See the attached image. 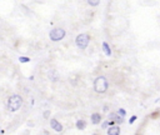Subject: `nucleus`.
<instances>
[{"mask_svg": "<svg viewBox=\"0 0 160 135\" xmlns=\"http://www.w3.org/2000/svg\"><path fill=\"white\" fill-rule=\"evenodd\" d=\"M65 34L66 32H65V30L62 28H55V29H52L50 31L49 36H50L51 41H60V40H62L65 38Z\"/></svg>", "mask_w": 160, "mask_h": 135, "instance_id": "20e7f679", "label": "nucleus"}, {"mask_svg": "<svg viewBox=\"0 0 160 135\" xmlns=\"http://www.w3.org/2000/svg\"><path fill=\"white\" fill-rule=\"evenodd\" d=\"M89 42H90V36H89L88 34H79V35L76 36V39H75L76 46H78L79 49H82V50L88 48Z\"/></svg>", "mask_w": 160, "mask_h": 135, "instance_id": "7ed1b4c3", "label": "nucleus"}, {"mask_svg": "<svg viewBox=\"0 0 160 135\" xmlns=\"http://www.w3.org/2000/svg\"><path fill=\"white\" fill-rule=\"evenodd\" d=\"M120 134V128L116 126V124L111 125L109 129H108V135H119Z\"/></svg>", "mask_w": 160, "mask_h": 135, "instance_id": "0eeeda50", "label": "nucleus"}, {"mask_svg": "<svg viewBox=\"0 0 160 135\" xmlns=\"http://www.w3.org/2000/svg\"><path fill=\"white\" fill-rule=\"evenodd\" d=\"M50 126L55 130V131H58V132H61L62 130H64V128H62V125H61V122H59L56 119H51L50 120Z\"/></svg>", "mask_w": 160, "mask_h": 135, "instance_id": "423d86ee", "label": "nucleus"}, {"mask_svg": "<svg viewBox=\"0 0 160 135\" xmlns=\"http://www.w3.org/2000/svg\"><path fill=\"white\" fill-rule=\"evenodd\" d=\"M108 119L112 120L115 124H121V122H124V116H122V115H120L118 111H116V112H110Z\"/></svg>", "mask_w": 160, "mask_h": 135, "instance_id": "39448f33", "label": "nucleus"}, {"mask_svg": "<svg viewBox=\"0 0 160 135\" xmlns=\"http://www.w3.org/2000/svg\"><path fill=\"white\" fill-rule=\"evenodd\" d=\"M22 106V98L20 95H11L9 99H8V102H6V108L9 111L11 112H15L18 111L20 108Z\"/></svg>", "mask_w": 160, "mask_h": 135, "instance_id": "f257e3e1", "label": "nucleus"}, {"mask_svg": "<svg viewBox=\"0 0 160 135\" xmlns=\"http://www.w3.org/2000/svg\"><path fill=\"white\" fill-rule=\"evenodd\" d=\"M101 115L99 114V112H94L92 115H91V122L94 124V125H96V124H99L100 121H101Z\"/></svg>", "mask_w": 160, "mask_h": 135, "instance_id": "6e6552de", "label": "nucleus"}, {"mask_svg": "<svg viewBox=\"0 0 160 135\" xmlns=\"http://www.w3.org/2000/svg\"><path fill=\"white\" fill-rule=\"evenodd\" d=\"M99 2H100V0H88V4L90 6H98Z\"/></svg>", "mask_w": 160, "mask_h": 135, "instance_id": "9b49d317", "label": "nucleus"}, {"mask_svg": "<svg viewBox=\"0 0 160 135\" xmlns=\"http://www.w3.org/2000/svg\"><path fill=\"white\" fill-rule=\"evenodd\" d=\"M102 51H104V54L106 55V56H111V49H110V46H109V44L106 42V41H104L102 42Z\"/></svg>", "mask_w": 160, "mask_h": 135, "instance_id": "1a4fd4ad", "label": "nucleus"}, {"mask_svg": "<svg viewBox=\"0 0 160 135\" xmlns=\"http://www.w3.org/2000/svg\"><path fill=\"white\" fill-rule=\"evenodd\" d=\"M136 119H138V116H136V115H132V116L129 119V124H132V122H134Z\"/></svg>", "mask_w": 160, "mask_h": 135, "instance_id": "ddd939ff", "label": "nucleus"}, {"mask_svg": "<svg viewBox=\"0 0 160 135\" xmlns=\"http://www.w3.org/2000/svg\"><path fill=\"white\" fill-rule=\"evenodd\" d=\"M19 61L20 62H29L30 61V58H28V56H20L19 58Z\"/></svg>", "mask_w": 160, "mask_h": 135, "instance_id": "f8f14e48", "label": "nucleus"}, {"mask_svg": "<svg viewBox=\"0 0 160 135\" xmlns=\"http://www.w3.org/2000/svg\"><path fill=\"white\" fill-rule=\"evenodd\" d=\"M118 112H119L120 115H122V116H125V115H126V111H125L124 109H119V110H118Z\"/></svg>", "mask_w": 160, "mask_h": 135, "instance_id": "4468645a", "label": "nucleus"}, {"mask_svg": "<svg viewBox=\"0 0 160 135\" xmlns=\"http://www.w3.org/2000/svg\"><path fill=\"white\" fill-rule=\"evenodd\" d=\"M85 126H86V121H85V120H82V119H79V120L76 121V128H78L79 130H82V129H85Z\"/></svg>", "mask_w": 160, "mask_h": 135, "instance_id": "9d476101", "label": "nucleus"}, {"mask_svg": "<svg viewBox=\"0 0 160 135\" xmlns=\"http://www.w3.org/2000/svg\"><path fill=\"white\" fill-rule=\"evenodd\" d=\"M109 89V82L105 76H98L94 81V90L98 94H104Z\"/></svg>", "mask_w": 160, "mask_h": 135, "instance_id": "f03ea898", "label": "nucleus"}]
</instances>
